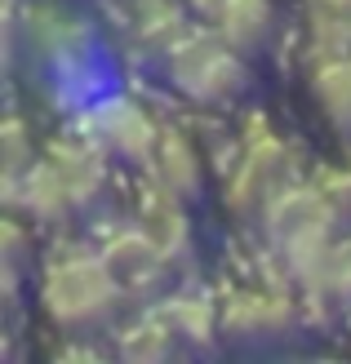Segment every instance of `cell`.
<instances>
[{
    "instance_id": "1",
    "label": "cell",
    "mask_w": 351,
    "mask_h": 364,
    "mask_svg": "<svg viewBox=\"0 0 351 364\" xmlns=\"http://www.w3.org/2000/svg\"><path fill=\"white\" fill-rule=\"evenodd\" d=\"M116 271L107 262H85V258H71L58 262L45 280V306L63 324H94L116 306Z\"/></svg>"
},
{
    "instance_id": "2",
    "label": "cell",
    "mask_w": 351,
    "mask_h": 364,
    "mask_svg": "<svg viewBox=\"0 0 351 364\" xmlns=\"http://www.w3.org/2000/svg\"><path fill=\"white\" fill-rule=\"evenodd\" d=\"M240 58H236V49L231 45H209V41H196L187 45L174 58V80L187 89L192 98H231L236 89H240Z\"/></svg>"
},
{
    "instance_id": "3",
    "label": "cell",
    "mask_w": 351,
    "mask_h": 364,
    "mask_svg": "<svg viewBox=\"0 0 351 364\" xmlns=\"http://www.w3.org/2000/svg\"><path fill=\"white\" fill-rule=\"evenodd\" d=\"M267 23H271L267 0H227V5L218 9V27H223V41L231 49H253L263 41Z\"/></svg>"
},
{
    "instance_id": "4",
    "label": "cell",
    "mask_w": 351,
    "mask_h": 364,
    "mask_svg": "<svg viewBox=\"0 0 351 364\" xmlns=\"http://www.w3.org/2000/svg\"><path fill=\"white\" fill-rule=\"evenodd\" d=\"M316 94L325 102L329 120L338 124V129H351V58H338L329 63L320 76H316Z\"/></svg>"
},
{
    "instance_id": "5",
    "label": "cell",
    "mask_w": 351,
    "mask_h": 364,
    "mask_svg": "<svg viewBox=\"0 0 351 364\" xmlns=\"http://www.w3.org/2000/svg\"><path fill=\"white\" fill-rule=\"evenodd\" d=\"M112 142L120 151L129 156H147V147H152V124H147L134 107H116L112 116Z\"/></svg>"
},
{
    "instance_id": "6",
    "label": "cell",
    "mask_w": 351,
    "mask_h": 364,
    "mask_svg": "<svg viewBox=\"0 0 351 364\" xmlns=\"http://www.w3.org/2000/svg\"><path fill=\"white\" fill-rule=\"evenodd\" d=\"M316 276H325L334 294H351V245L325 253V258L316 262Z\"/></svg>"
},
{
    "instance_id": "7",
    "label": "cell",
    "mask_w": 351,
    "mask_h": 364,
    "mask_svg": "<svg viewBox=\"0 0 351 364\" xmlns=\"http://www.w3.org/2000/svg\"><path fill=\"white\" fill-rule=\"evenodd\" d=\"M164 169H169V182H174V191H178V169H182V182H187V191H192V182H196V165H192V156L182 142H164Z\"/></svg>"
}]
</instances>
